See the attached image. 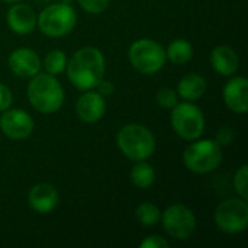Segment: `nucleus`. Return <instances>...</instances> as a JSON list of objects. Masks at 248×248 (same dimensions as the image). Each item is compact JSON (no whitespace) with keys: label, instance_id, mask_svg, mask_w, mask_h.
<instances>
[{"label":"nucleus","instance_id":"obj_1","mask_svg":"<svg viewBox=\"0 0 248 248\" xmlns=\"http://www.w3.org/2000/svg\"><path fill=\"white\" fill-rule=\"evenodd\" d=\"M105 74V57L93 46L78 49L67 62V76L80 90H92Z\"/></svg>","mask_w":248,"mask_h":248},{"label":"nucleus","instance_id":"obj_2","mask_svg":"<svg viewBox=\"0 0 248 248\" xmlns=\"http://www.w3.org/2000/svg\"><path fill=\"white\" fill-rule=\"evenodd\" d=\"M31 105L42 113L57 112L64 102V90L58 80L51 74H35L28 86Z\"/></svg>","mask_w":248,"mask_h":248},{"label":"nucleus","instance_id":"obj_3","mask_svg":"<svg viewBox=\"0 0 248 248\" xmlns=\"http://www.w3.org/2000/svg\"><path fill=\"white\" fill-rule=\"evenodd\" d=\"M116 142L121 151L129 160L135 161L147 160L153 155L155 148V138L153 132L148 128L137 124L125 125L119 131Z\"/></svg>","mask_w":248,"mask_h":248},{"label":"nucleus","instance_id":"obj_4","mask_svg":"<svg viewBox=\"0 0 248 248\" xmlns=\"http://www.w3.org/2000/svg\"><path fill=\"white\" fill-rule=\"evenodd\" d=\"M76 22H77L76 10L67 3H58L45 7L41 12L39 17L36 19L39 29L46 36H52V38H58L71 32L73 28L76 26Z\"/></svg>","mask_w":248,"mask_h":248},{"label":"nucleus","instance_id":"obj_5","mask_svg":"<svg viewBox=\"0 0 248 248\" xmlns=\"http://www.w3.org/2000/svg\"><path fill=\"white\" fill-rule=\"evenodd\" d=\"M185 166L195 173H209L219 167L222 161L221 147L211 140L196 141L183 154Z\"/></svg>","mask_w":248,"mask_h":248},{"label":"nucleus","instance_id":"obj_6","mask_svg":"<svg viewBox=\"0 0 248 248\" xmlns=\"http://www.w3.org/2000/svg\"><path fill=\"white\" fill-rule=\"evenodd\" d=\"M129 62L142 74H153L163 68L166 62L164 48L153 39H140L134 42L128 52Z\"/></svg>","mask_w":248,"mask_h":248},{"label":"nucleus","instance_id":"obj_7","mask_svg":"<svg viewBox=\"0 0 248 248\" xmlns=\"http://www.w3.org/2000/svg\"><path fill=\"white\" fill-rule=\"evenodd\" d=\"M171 110V125L179 137L193 141L202 135L205 129V118L196 105L177 103Z\"/></svg>","mask_w":248,"mask_h":248},{"label":"nucleus","instance_id":"obj_8","mask_svg":"<svg viewBox=\"0 0 248 248\" xmlns=\"http://www.w3.org/2000/svg\"><path fill=\"white\" fill-rule=\"evenodd\" d=\"M218 228L227 234H238L248 227V203L246 199L231 198L224 201L215 211Z\"/></svg>","mask_w":248,"mask_h":248},{"label":"nucleus","instance_id":"obj_9","mask_svg":"<svg viewBox=\"0 0 248 248\" xmlns=\"http://www.w3.org/2000/svg\"><path fill=\"white\" fill-rule=\"evenodd\" d=\"M163 228L176 240H187L196 230V218L185 205H171L163 212Z\"/></svg>","mask_w":248,"mask_h":248},{"label":"nucleus","instance_id":"obj_10","mask_svg":"<svg viewBox=\"0 0 248 248\" xmlns=\"http://www.w3.org/2000/svg\"><path fill=\"white\" fill-rule=\"evenodd\" d=\"M0 129L12 140H25L33 131V121L25 110L6 109L0 116Z\"/></svg>","mask_w":248,"mask_h":248},{"label":"nucleus","instance_id":"obj_11","mask_svg":"<svg viewBox=\"0 0 248 248\" xmlns=\"http://www.w3.org/2000/svg\"><path fill=\"white\" fill-rule=\"evenodd\" d=\"M9 68L13 74L28 78L33 77L41 70L39 55L31 48H17L9 55Z\"/></svg>","mask_w":248,"mask_h":248},{"label":"nucleus","instance_id":"obj_12","mask_svg":"<svg viewBox=\"0 0 248 248\" xmlns=\"http://www.w3.org/2000/svg\"><path fill=\"white\" fill-rule=\"evenodd\" d=\"M78 118L86 124H94L102 119L106 110L105 97L97 92H86L76 103Z\"/></svg>","mask_w":248,"mask_h":248},{"label":"nucleus","instance_id":"obj_13","mask_svg":"<svg viewBox=\"0 0 248 248\" xmlns=\"http://www.w3.org/2000/svg\"><path fill=\"white\" fill-rule=\"evenodd\" d=\"M248 81L244 77L232 78L224 87V100L230 110L246 113L248 109Z\"/></svg>","mask_w":248,"mask_h":248},{"label":"nucleus","instance_id":"obj_14","mask_svg":"<svg viewBox=\"0 0 248 248\" xmlns=\"http://www.w3.org/2000/svg\"><path fill=\"white\" fill-rule=\"evenodd\" d=\"M58 192L54 186L48 183H39L35 185L29 195L28 202L31 208L38 214H48L58 205Z\"/></svg>","mask_w":248,"mask_h":248},{"label":"nucleus","instance_id":"obj_15","mask_svg":"<svg viewBox=\"0 0 248 248\" xmlns=\"http://www.w3.org/2000/svg\"><path fill=\"white\" fill-rule=\"evenodd\" d=\"M7 25L15 33L26 35L35 29L36 15L28 4H13L7 12Z\"/></svg>","mask_w":248,"mask_h":248},{"label":"nucleus","instance_id":"obj_16","mask_svg":"<svg viewBox=\"0 0 248 248\" xmlns=\"http://www.w3.org/2000/svg\"><path fill=\"white\" fill-rule=\"evenodd\" d=\"M211 64L219 74L232 76L240 67V58L231 46L219 45L211 54Z\"/></svg>","mask_w":248,"mask_h":248},{"label":"nucleus","instance_id":"obj_17","mask_svg":"<svg viewBox=\"0 0 248 248\" xmlns=\"http://www.w3.org/2000/svg\"><path fill=\"white\" fill-rule=\"evenodd\" d=\"M206 90V81L202 76L196 73L186 74L177 86V92L180 97L185 100H198L203 96Z\"/></svg>","mask_w":248,"mask_h":248},{"label":"nucleus","instance_id":"obj_18","mask_svg":"<svg viewBox=\"0 0 248 248\" xmlns=\"http://www.w3.org/2000/svg\"><path fill=\"white\" fill-rule=\"evenodd\" d=\"M173 64H186L193 57V46L186 39H174L166 52Z\"/></svg>","mask_w":248,"mask_h":248},{"label":"nucleus","instance_id":"obj_19","mask_svg":"<svg viewBox=\"0 0 248 248\" xmlns=\"http://www.w3.org/2000/svg\"><path fill=\"white\" fill-rule=\"evenodd\" d=\"M131 180L132 183L140 187V189H147L150 187L154 180H155V173L153 170V167L148 164V163H144L142 161H138L132 170H131Z\"/></svg>","mask_w":248,"mask_h":248},{"label":"nucleus","instance_id":"obj_20","mask_svg":"<svg viewBox=\"0 0 248 248\" xmlns=\"http://www.w3.org/2000/svg\"><path fill=\"white\" fill-rule=\"evenodd\" d=\"M135 217H137V219H138V222L141 225H144V227H153V225H155L160 221L161 212H160V209L155 205H153L150 202H145V203H141L137 208Z\"/></svg>","mask_w":248,"mask_h":248},{"label":"nucleus","instance_id":"obj_21","mask_svg":"<svg viewBox=\"0 0 248 248\" xmlns=\"http://www.w3.org/2000/svg\"><path fill=\"white\" fill-rule=\"evenodd\" d=\"M44 67L46 70L48 74L51 76H57L60 73H62L67 67V57L62 51L60 49H52L46 54L45 60H44Z\"/></svg>","mask_w":248,"mask_h":248},{"label":"nucleus","instance_id":"obj_22","mask_svg":"<svg viewBox=\"0 0 248 248\" xmlns=\"http://www.w3.org/2000/svg\"><path fill=\"white\" fill-rule=\"evenodd\" d=\"M155 99L164 109H173L177 105V93L170 87H163L157 92Z\"/></svg>","mask_w":248,"mask_h":248},{"label":"nucleus","instance_id":"obj_23","mask_svg":"<svg viewBox=\"0 0 248 248\" xmlns=\"http://www.w3.org/2000/svg\"><path fill=\"white\" fill-rule=\"evenodd\" d=\"M247 182H248V171L247 166H241L240 170L235 173V177H234V186H235V190L237 193L247 201L248 193H247Z\"/></svg>","mask_w":248,"mask_h":248},{"label":"nucleus","instance_id":"obj_24","mask_svg":"<svg viewBox=\"0 0 248 248\" xmlns=\"http://www.w3.org/2000/svg\"><path fill=\"white\" fill-rule=\"evenodd\" d=\"M78 3L89 13H102L109 6V0H78Z\"/></svg>","mask_w":248,"mask_h":248},{"label":"nucleus","instance_id":"obj_25","mask_svg":"<svg viewBox=\"0 0 248 248\" xmlns=\"http://www.w3.org/2000/svg\"><path fill=\"white\" fill-rule=\"evenodd\" d=\"M235 140V132L232 128H221L217 134V140L215 142L219 145V147H228L230 144H232V141Z\"/></svg>","mask_w":248,"mask_h":248},{"label":"nucleus","instance_id":"obj_26","mask_svg":"<svg viewBox=\"0 0 248 248\" xmlns=\"http://www.w3.org/2000/svg\"><path fill=\"white\" fill-rule=\"evenodd\" d=\"M169 246L170 244L167 243V240H164L163 237H158V235H151L147 240L141 241V244H140L141 248H167Z\"/></svg>","mask_w":248,"mask_h":248},{"label":"nucleus","instance_id":"obj_27","mask_svg":"<svg viewBox=\"0 0 248 248\" xmlns=\"http://www.w3.org/2000/svg\"><path fill=\"white\" fill-rule=\"evenodd\" d=\"M12 92L9 90L7 86H4L3 83H0V112L6 110L10 108L12 105Z\"/></svg>","mask_w":248,"mask_h":248},{"label":"nucleus","instance_id":"obj_28","mask_svg":"<svg viewBox=\"0 0 248 248\" xmlns=\"http://www.w3.org/2000/svg\"><path fill=\"white\" fill-rule=\"evenodd\" d=\"M97 87V93H100L102 96H109V94H112L113 93V84L110 83V81H106V80H100L99 81V84L96 86Z\"/></svg>","mask_w":248,"mask_h":248},{"label":"nucleus","instance_id":"obj_29","mask_svg":"<svg viewBox=\"0 0 248 248\" xmlns=\"http://www.w3.org/2000/svg\"><path fill=\"white\" fill-rule=\"evenodd\" d=\"M60 1H61V3H67V4H70L73 0H60Z\"/></svg>","mask_w":248,"mask_h":248},{"label":"nucleus","instance_id":"obj_30","mask_svg":"<svg viewBox=\"0 0 248 248\" xmlns=\"http://www.w3.org/2000/svg\"><path fill=\"white\" fill-rule=\"evenodd\" d=\"M4 1H9V3H15V1H19V0H4Z\"/></svg>","mask_w":248,"mask_h":248},{"label":"nucleus","instance_id":"obj_31","mask_svg":"<svg viewBox=\"0 0 248 248\" xmlns=\"http://www.w3.org/2000/svg\"><path fill=\"white\" fill-rule=\"evenodd\" d=\"M44 1H48V0H44Z\"/></svg>","mask_w":248,"mask_h":248}]
</instances>
